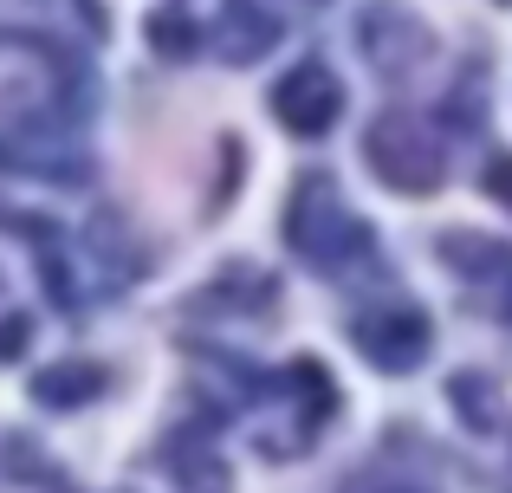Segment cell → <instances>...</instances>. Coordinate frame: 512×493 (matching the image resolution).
<instances>
[{
    "mask_svg": "<svg viewBox=\"0 0 512 493\" xmlns=\"http://www.w3.org/2000/svg\"><path fill=\"white\" fill-rule=\"evenodd\" d=\"M286 228H292V247H299L305 260H318V266H338L344 253H363V221L344 215L338 189H331L325 176H305L299 182Z\"/></svg>",
    "mask_w": 512,
    "mask_h": 493,
    "instance_id": "obj_1",
    "label": "cell"
},
{
    "mask_svg": "<svg viewBox=\"0 0 512 493\" xmlns=\"http://www.w3.org/2000/svg\"><path fill=\"white\" fill-rule=\"evenodd\" d=\"M363 163L389 182V189H409V195H428L441 182V150L422 124L409 117H376L370 137H363Z\"/></svg>",
    "mask_w": 512,
    "mask_h": 493,
    "instance_id": "obj_2",
    "label": "cell"
},
{
    "mask_svg": "<svg viewBox=\"0 0 512 493\" xmlns=\"http://www.w3.org/2000/svg\"><path fill=\"white\" fill-rule=\"evenodd\" d=\"M338 111H344V85L325 65H299V72H286L279 91H273V117L286 130H299V137H325V130L338 124Z\"/></svg>",
    "mask_w": 512,
    "mask_h": 493,
    "instance_id": "obj_3",
    "label": "cell"
},
{
    "mask_svg": "<svg viewBox=\"0 0 512 493\" xmlns=\"http://www.w3.org/2000/svg\"><path fill=\"white\" fill-rule=\"evenodd\" d=\"M357 351L370 357L376 370H415L428 357V325L422 312H402V305H383V312L357 318Z\"/></svg>",
    "mask_w": 512,
    "mask_h": 493,
    "instance_id": "obj_4",
    "label": "cell"
},
{
    "mask_svg": "<svg viewBox=\"0 0 512 493\" xmlns=\"http://www.w3.org/2000/svg\"><path fill=\"white\" fill-rule=\"evenodd\" d=\"M98 383H104L98 364H52V370H39L33 396L52 403V409H72V403H85V396H98Z\"/></svg>",
    "mask_w": 512,
    "mask_h": 493,
    "instance_id": "obj_5",
    "label": "cell"
},
{
    "mask_svg": "<svg viewBox=\"0 0 512 493\" xmlns=\"http://www.w3.org/2000/svg\"><path fill=\"white\" fill-rule=\"evenodd\" d=\"M227 26H234V33L221 39V52H227L234 65H240V59H260V52L279 39V26L266 20L260 7H247V0H234V7H227Z\"/></svg>",
    "mask_w": 512,
    "mask_h": 493,
    "instance_id": "obj_6",
    "label": "cell"
},
{
    "mask_svg": "<svg viewBox=\"0 0 512 493\" xmlns=\"http://www.w3.org/2000/svg\"><path fill=\"white\" fill-rule=\"evenodd\" d=\"M195 39L201 33L182 20V13H156V20H150V46L163 52V59H188V52H195Z\"/></svg>",
    "mask_w": 512,
    "mask_h": 493,
    "instance_id": "obj_7",
    "label": "cell"
},
{
    "mask_svg": "<svg viewBox=\"0 0 512 493\" xmlns=\"http://www.w3.org/2000/svg\"><path fill=\"white\" fill-rule=\"evenodd\" d=\"M182 493H227V468H221L214 455L182 461Z\"/></svg>",
    "mask_w": 512,
    "mask_h": 493,
    "instance_id": "obj_8",
    "label": "cell"
},
{
    "mask_svg": "<svg viewBox=\"0 0 512 493\" xmlns=\"http://www.w3.org/2000/svg\"><path fill=\"white\" fill-rule=\"evenodd\" d=\"M26 331H33V325H26L20 312H13V318H0V364H13V357L26 351Z\"/></svg>",
    "mask_w": 512,
    "mask_h": 493,
    "instance_id": "obj_9",
    "label": "cell"
},
{
    "mask_svg": "<svg viewBox=\"0 0 512 493\" xmlns=\"http://www.w3.org/2000/svg\"><path fill=\"white\" fill-rule=\"evenodd\" d=\"M487 195L512 208V156H493V163H487Z\"/></svg>",
    "mask_w": 512,
    "mask_h": 493,
    "instance_id": "obj_10",
    "label": "cell"
}]
</instances>
